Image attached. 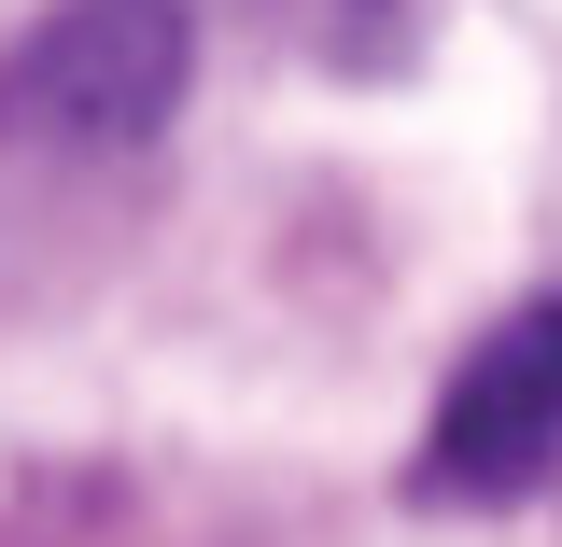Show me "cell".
Returning a JSON list of instances; mask_svg holds the SVG:
<instances>
[{
  "label": "cell",
  "mask_w": 562,
  "mask_h": 547,
  "mask_svg": "<svg viewBox=\"0 0 562 547\" xmlns=\"http://www.w3.org/2000/svg\"><path fill=\"white\" fill-rule=\"evenodd\" d=\"M198 84V0H57L0 57V183H113L183 127Z\"/></svg>",
  "instance_id": "cell-1"
},
{
  "label": "cell",
  "mask_w": 562,
  "mask_h": 547,
  "mask_svg": "<svg viewBox=\"0 0 562 547\" xmlns=\"http://www.w3.org/2000/svg\"><path fill=\"white\" fill-rule=\"evenodd\" d=\"M549 478H562V295H535L450 365L436 435H422V491L436 505H520Z\"/></svg>",
  "instance_id": "cell-2"
}]
</instances>
